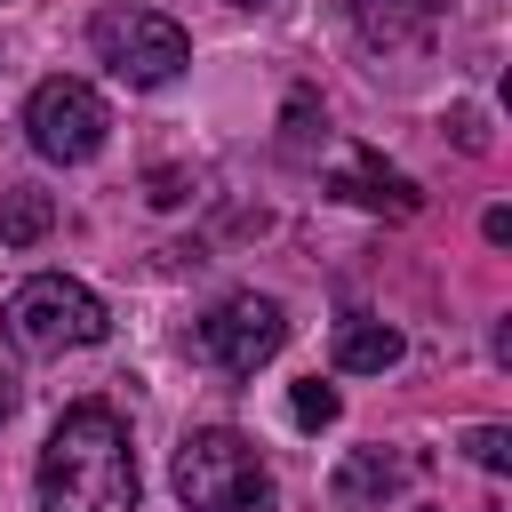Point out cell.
Segmentation results:
<instances>
[{"mask_svg": "<svg viewBox=\"0 0 512 512\" xmlns=\"http://www.w3.org/2000/svg\"><path fill=\"white\" fill-rule=\"evenodd\" d=\"M8 408H16V384H8V368H0V424H8Z\"/></svg>", "mask_w": 512, "mask_h": 512, "instance_id": "cell-16", "label": "cell"}, {"mask_svg": "<svg viewBox=\"0 0 512 512\" xmlns=\"http://www.w3.org/2000/svg\"><path fill=\"white\" fill-rule=\"evenodd\" d=\"M88 48H96V64H104L112 80H128V88H168V80L192 64L184 24H168L160 8H104V16L88 24Z\"/></svg>", "mask_w": 512, "mask_h": 512, "instance_id": "cell-4", "label": "cell"}, {"mask_svg": "<svg viewBox=\"0 0 512 512\" xmlns=\"http://www.w3.org/2000/svg\"><path fill=\"white\" fill-rule=\"evenodd\" d=\"M408 456L400 448H352L336 472H328V496L344 504V512H376V504H392L400 488H408Z\"/></svg>", "mask_w": 512, "mask_h": 512, "instance_id": "cell-9", "label": "cell"}, {"mask_svg": "<svg viewBox=\"0 0 512 512\" xmlns=\"http://www.w3.org/2000/svg\"><path fill=\"white\" fill-rule=\"evenodd\" d=\"M48 224H56V200L40 184H8L0 192V248H40Z\"/></svg>", "mask_w": 512, "mask_h": 512, "instance_id": "cell-11", "label": "cell"}, {"mask_svg": "<svg viewBox=\"0 0 512 512\" xmlns=\"http://www.w3.org/2000/svg\"><path fill=\"white\" fill-rule=\"evenodd\" d=\"M312 128L328 136V112L312 104V88H296V96H288V160H304V152H312Z\"/></svg>", "mask_w": 512, "mask_h": 512, "instance_id": "cell-12", "label": "cell"}, {"mask_svg": "<svg viewBox=\"0 0 512 512\" xmlns=\"http://www.w3.org/2000/svg\"><path fill=\"white\" fill-rule=\"evenodd\" d=\"M112 312L96 288L64 280V272H32L16 296H8V336L32 352V360H56V352H80V344H104Z\"/></svg>", "mask_w": 512, "mask_h": 512, "instance_id": "cell-3", "label": "cell"}, {"mask_svg": "<svg viewBox=\"0 0 512 512\" xmlns=\"http://www.w3.org/2000/svg\"><path fill=\"white\" fill-rule=\"evenodd\" d=\"M328 192L352 200V208H376V216H416V208H424V192H416L400 168H384L376 152H344V160L328 168Z\"/></svg>", "mask_w": 512, "mask_h": 512, "instance_id": "cell-8", "label": "cell"}, {"mask_svg": "<svg viewBox=\"0 0 512 512\" xmlns=\"http://www.w3.org/2000/svg\"><path fill=\"white\" fill-rule=\"evenodd\" d=\"M104 128H112V112H104V96L88 88V80H40L32 88V104H24V136H32V152L40 160H56V168H72V160H96L104 152Z\"/></svg>", "mask_w": 512, "mask_h": 512, "instance_id": "cell-5", "label": "cell"}, {"mask_svg": "<svg viewBox=\"0 0 512 512\" xmlns=\"http://www.w3.org/2000/svg\"><path fill=\"white\" fill-rule=\"evenodd\" d=\"M400 352H408V344H400L392 320H368V312L336 320V368H344V376H384Z\"/></svg>", "mask_w": 512, "mask_h": 512, "instance_id": "cell-10", "label": "cell"}, {"mask_svg": "<svg viewBox=\"0 0 512 512\" xmlns=\"http://www.w3.org/2000/svg\"><path fill=\"white\" fill-rule=\"evenodd\" d=\"M176 504L184 512H272V472L232 424H200L176 440Z\"/></svg>", "mask_w": 512, "mask_h": 512, "instance_id": "cell-2", "label": "cell"}, {"mask_svg": "<svg viewBox=\"0 0 512 512\" xmlns=\"http://www.w3.org/2000/svg\"><path fill=\"white\" fill-rule=\"evenodd\" d=\"M224 8H272V0H224Z\"/></svg>", "mask_w": 512, "mask_h": 512, "instance_id": "cell-17", "label": "cell"}, {"mask_svg": "<svg viewBox=\"0 0 512 512\" xmlns=\"http://www.w3.org/2000/svg\"><path fill=\"white\" fill-rule=\"evenodd\" d=\"M288 416H296L304 432H328V424H336V384H320V376H312V384H296Z\"/></svg>", "mask_w": 512, "mask_h": 512, "instance_id": "cell-13", "label": "cell"}, {"mask_svg": "<svg viewBox=\"0 0 512 512\" xmlns=\"http://www.w3.org/2000/svg\"><path fill=\"white\" fill-rule=\"evenodd\" d=\"M192 344H200V360H216L224 376H256V368L288 344V312H280L272 296H224V304L192 328Z\"/></svg>", "mask_w": 512, "mask_h": 512, "instance_id": "cell-6", "label": "cell"}, {"mask_svg": "<svg viewBox=\"0 0 512 512\" xmlns=\"http://www.w3.org/2000/svg\"><path fill=\"white\" fill-rule=\"evenodd\" d=\"M464 448H472V464H480V472H512V432H504V424H472V432H464Z\"/></svg>", "mask_w": 512, "mask_h": 512, "instance_id": "cell-14", "label": "cell"}, {"mask_svg": "<svg viewBox=\"0 0 512 512\" xmlns=\"http://www.w3.org/2000/svg\"><path fill=\"white\" fill-rule=\"evenodd\" d=\"M344 16L368 56H416L440 32V0H344Z\"/></svg>", "mask_w": 512, "mask_h": 512, "instance_id": "cell-7", "label": "cell"}, {"mask_svg": "<svg viewBox=\"0 0 512 512\" xmlns=\"http://www.w3.org/2000/svg\"><path fill=\"white\" fill-rule=\"evenodd\" d=\"M480 232H488V240L504 248V240H512V208H488V216H480Z\"/></svg>", "mask_w": 512, "mask_h": 512, "instance_id": "cell-15", "label": "cell"}, {"mask_svg": "<svg viewBox=\"0 0 512 512\" xmlns=\"http://www.w3.org/2000/svg\"><path fill=\"white\" fill-rule=\"evenodd\" d=\"M40 512H136V448L120 408L72 400L40 448Z\"/></svg>", "mask_w": 512, "mask_h": 512, "instance_id": "cell-1", "label": "cell"}]
</instances>
